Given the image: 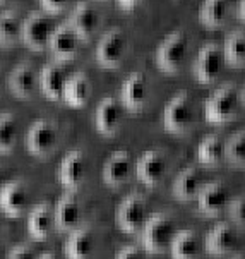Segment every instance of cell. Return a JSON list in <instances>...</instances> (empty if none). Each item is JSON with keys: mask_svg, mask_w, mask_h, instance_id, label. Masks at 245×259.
I'll use <instances>...</instances> for the list:
<instances>
[{"mask_svg": "<svg viewBox=\"0 0 245 259\" xmlns=\"http://www.w3.org/2000/svg\"><path fill=\"white\" fill-rule=\"evenodd\" d=\"M55 230L54 206L50 203H38L28 214V234L36 242H45Z\"/></svg>", "mask_w": 245, "mask_h": 259, "instance_id": "obj_25", "label": "cell"}, {"mask_svg": "<svg viewBox=\"0 0 245 259\" xmlns=\"http://www.w3.org/2000/svg\"><path fill=\"white\" fill-rule=\"evenodd\" d=\"M87 177V161L81 149H72L62 158L57 170V179L59 184L65 191L77 192L84 186Z\"/></svg>", "mask_w": 245, "mask_h": 259, "instance_id": "obj_11", "label": "cell"}, {"mask_svg": "<svg viewBox=\"0 0 245 259\" xmlns=\"http://www.w3.org/2000/svg\"><path fill=\"white\" fill-rule=\"evenodd\" d=\"M102 23V14L98 7L89 0H81L71 11L67 24L72 28V31L79 36L81 41H89L94 36Z\"/></svg>", "mask_w": 245, "mask_h": 259, "instance_id": "obj_14", "label": "cell"}, {"mask_svg": "<svg viewBox=\"0 0 245 259\" xmlns=\"http://www.w3.org/2000/svg\"><path fill=\"white\" fill-rule=\"evenodd\" d=\"M194 120H195V112L189 91L185 90L177 91L166 102L163 113H161L163 129L170 134L183 136L190 133V129L194 127Z\"/></svg>", "mask_w": 245, "mask_h": 259, "instance_id": "obj_2", "label": "cell"}, {"mask_svg": "<svg viewBox=\"0 0 245 259\" xmlns=\"http://www.w3.org/2000/svg\"><path fill=\"white\" fill-rule=\"evenodd\" d=\"M148 214V199L141 192H132L122 201L117 209V225L125 234L135 235L141 232Z\"/></svg>", "mask_w": 245, "mask_h": 259, "instance_id": "obj_8", "label": "cell"}, {"mask_svg": "<svg viewBox=\"0 0 245 259\" xmlns=\"http://www.w3.org/2000/svg\"><path fill=\"white\" fill-rule=\"evenodd\" d=\"M127 55V38L120 28H112L100 38L96 45L94 57L100 67L119 69L125 62Z\"/></svg>", "mask_w": 245, "mask_h": 259, "instance_id": "obj_6", "label": "cell"}, {"mask_svg": "<svg viewBox=\"0 0 245 259\" xmlns=\"http://www.w3.org/2000/svg\"><path fill=\"white\" fill-rule=\"evenodd\" d=\"M242 235L233 223H218L206 234L203 247L213 256H228L242 249Z\"/></svg>", "mask_w": 245, "mask_h": 259, "instance_id": "obj_9", "label": "cell"}, {"mask_svg": "<svg viewBox=\"0 0 245 259\" xmlns=\"http://www.w3.org/2000/svg\"><path fill=\"white\" fill-rule=\"evenodd\" d=\"M168 251L172 257L177 259H194L201 256L203 251V242H201L198 232L194 230H180L175 232L172 240H170Z\"/></svg>", "mask_w": 245, "mask_h": 259, "instance_id": "obj_28", "label": "cell"}, {"mask_svg": "<svg viewBox=\"0 0 245 259\" xmlns=\"http://www.w3.org/2000/svg\"><path fill=\"white\" fill-rule=\"evenodd\" d=\"M7 86L19 100H31L38 90V74L33 64L21 62L9 74Z\"/></svg>", "mask_w": 245, "mask_h": 259, "instance_id": "obj_21", "label": "cell"}, {"mask_svg": "<svg viewBox=\"0 0 245 259\" xmlns=\"http://www.w3.org/2000/svg\"><path fill=\"white\" fill-rule=\"evenodd\" d=\"M198 161L208 166H216L225 161V141L218 134H208L195 149Z\"/></svg>", "mask_w": 245, "mask_h": 259, "instance_id": "obj_29", "label": "cell"}, {"mask_svg": "<svg viewBox=\"0 0 245 259\" xmlns=\"http://www.w3.org/2000/svg\"><path fill=\"white\" fill-rule=\"evenodd\" d=\"M7 182V170L4 168V165L0 163V189L4 187V184Z\"/></svg>", "mask_w": 245, "mask_h": 259, "instance_id": "obj_40", "label": "cell"}, {"mask_svg": "<svg viewBox=\"0 0 245 259\" xmlns=\"http://www.w3.org/2000/svg\"><path fill=\"white\" fill-rule=\"evenodd\" d=\"M29 204V192L23 181L6 182L0 189V211L7 217L19 218L23 217Z\"/></svg>", "mask_w": 245, "mask_h": 259, "instance_id": "obj_19", "label": "cell"}, {"mask_svg": "<svg viewBox=\"0 0 245 259\" xmlns=\"http://www.w3.org/2000/svg\"><path fill=\"white\" fill-rule=\"evenodd\" d=\"M243 107V91L235 82H225L204 102V117L209 124H228Z\"/></svg>", "mask_w": 245, "mask_h": 259, "instance_id": "obj_1", "label": "cell"}, {"mask_svg": "<svg viewBox=\"0 0 245 259\" xmlns=\"http://www.w3.org/2000/svg\"><path fill=\"white\" fill-rule=\"evenodd\" d=\"M237 17L240 21L245 19V0H238V6H237Z\"/></svg>", "mask_w": 245, "mask_h": 259, "instance_id": "obj_39", "label": "cell"}, {"mask_svg": "<svg viewBox=\"0 0 245 259\" xmlns=\"http://www.w3.org/2000/svg\"><path fill=\"white\" fill-rule=\"evenodd\" d=\"M91 93H93V84L89 76L82 71H77L65 79L62 100L72 108H84L89 103Z\"/></svg>", "mask_w": 245, "mask_h": 259, "instance_id": "obj_23", "label": "cell"}, {"mask_svg": "<svg viewBox=\"0 0 245 259\" xmlns=\"http://www.w3.org/2000/svg\"><path fill=\"white\" fill-rule=\"evenodd\" d=\"M177 232L175 222L166 213H151L141 228L142 247L150 254H163L168 251L170 240Z\"/></svg>", "mask_w": 245, "mask_h": 259, "instance_id": "obj_4", "label": "cell"}, {"mask_svg": "<svg viewBox=\"0 0 245 259\" xmlns=\"http://www.w3.org/2000/svg\"><path fill=\"white\" fill-rule=\"evenodd\" d=\"M230 189L223 182H206L195 196L198 211L204 217H218L230 203Z\"/></svg>", "mask_w": 245, "mask_h": 259, "instance_id": "obj_16", "label": "cell"}, {"mask_svg": "<svg viewBox=\"0 0 245 259\" xmlns=\"http://www.w3.org/2000/svg\"><path fill=\"white\" fill-rule=\"evenodd\" d=\"M166 170H168V161L161 149H148L134 163V174L137 181L148 187L160 186L166 175Z\"/></svg>", "mask_w": 245, "mask_h": 259, "instance_id": "obj_12", "label": "cell"}, {"mask_svg": "<svg viewBox=\"0 0 245 259\" xmlns=\"http://www.w3.org/2000/svg\"><path fill=\"white\" fill-rule=\"evenodd\" d=\"M146 256V251L144 247H139V245H134V244H129V245H124L119 252H117V257L119 259H141Z\"/></svg>", "mask_w": 245, "mask_h": 259, "instance_id": "obj_37", "label": "cell"}, {"mask_svg": "<svg viewBox=\"0 0 245 259\" xmlns=\"http://www.w3.org/2000/svg\"><path fill=\"white\" fill-rule=\"evenodd\" d=\"M206 184L204 172L199 166H187L175 177L172 186V194L182 203H190L199 194L201 187Z\"/></svg>", "mask_w": 245, "mask_h": 259, "instance_id": "obj_22", "label": "cell"}, {"mask_svg": "<svg viewBox=\"0 0 245 259\" xmlns=\"http://www.w3.org/2000/svg\"><path fill=\"white\" fill-rule=\"evenodd\" d=\"M122 120H124V105H122L120 98L108 95L96 105L94 127L98 134L105 136V138L115 136L120 131Z\"/></svg>", "mask_w": 245, "mask_h": 259, "instance_id": "obj_15", "label": "cell"}, {"mask_svg": "<svg viewBox=\"0 0 245 259\" xmlns=\"http://www.w3.org/2000/svg\"><path fill=\"white\" fill-rule=\"evenodd\" d=\"M134 170V160L127 149H119L113 151L110 156L107 158L102 170V181L107 184L108 187H122L129 181Z\"/></svg>", "mask_w": 245, "mask_h": 259, "instance_id": "obj_17", "label": "cell"}, {"mask_svg": "<svg viewBox=\"0 0 245 259\" xmlns=\"http://www.w3.org/2000/svg\"><path fill=\"white\" fill-rule=\"evenodd\" d=\"M221 54L226 64L231 67L242 69L245 65V33L243 29H235L225 39V45L221 47Z\"/></svg>", "mask_w": 245, "mask_h": 259, "instance_id": "obj_31", "label": "cell"}, {"mask_svg": "<svg viewBox=\"0 0 245 259\" xmlns=\"http://www.w3.org/2000/svg\"><path fill=\"white\" fill-rule=\"evenodd\" d=\"M7 2H11V0H0V6H4V4H7Z\"/></svg>", "mask_w": 245, "mask_h": 259, "instance_id": "obj_43", "label": "cell"}, {"mask_svg": "<svg viewBox=\"0 0 245 259\" xmlns=\"http://www.w3.org/2000/svg\"><path fill=\"white\" fill-rule=\"evenodd\" d=\"M69 74L65 72L62 62H50L41 67L40 74H38V88L41 93L52 102H59L62 100L64 84Z\"/></svg>", "mask_w": 245, "mask_h": 259, "instance_id": "obj_24", "label": "cell"}, {"mask_svg": "<svg viewBox=\"0 0 245 259\" xmlns=\"http://www.w3.org/2000/svg\"><path fill=\"white\" fill-rule=\"evenodd\" d=\"M226 209H228V217H230L231 223H233L235 227L243 228V225H245V197L240 194L237 197H233V199H230Z\"/></svg>", "mask_w": 245, "mask_h": 259, "instance_id": "obj_34", "label": "cell"}, {"mask_svg": "<svg viewBox=\"0 0 245 259\" xmlns=\"http://www.w3.org/2000/svg\"><path fill=\"white\" fill-rule=\"evenodd\" d=\"M225 161L235 168H243L245 165V133L237 131L225 141Z\"/></svg>", "mask_w": 245, "mask_h": 259, "instance_id": "obj_33", "label": "cell"}, {"mask_svg": "<svg viewBox=\"0 0 245 259\" xmlns=\"http://www.w3.org/2000/svg\"><path fill=\"white\" fill-rule=\"evenodd\" d=\"M223 64L225 59L221 54V47L214 41H209L201 48L192 64V76L201 84H213L221 76Z\"/></svg>", "mask_w": 245, "mask_h": 259, "instance_id": "obj_7", "label": "cell"}, {"mask_svg": "<svg viewBox=\"0 0 245 259\" xmlns=\"http://www.w3.org/2000/svg\"><path fill=\"white\" fill-rule=\"evenodd\" d=\"M231 0H203L198 12L201 24L209 29L223 28L230 19Z\"/></svg>", "mask_w": 245, "mask_h": 259, "instance_id": "obj_26", "label": "cell"}, {"mask_svg": "<svg viewBox=\"0 0 245 259\" xmlns=\"http://www.w3.org/2000/svg\"><path fill=\"white\" fill-rule=\"evenodd\" d=\"M72 0H40L43 11L48 12V14H59V12H64L65 9L71 6Z\"/></svg>", "mask_w": 245, "mask_h": 259, "instance_id": "obj_35", "label": "cell"}, {"mask_svg": "<svg viewBox=\"0 0 245 259\" xmlns=\"http://www.w3.org/2000/svg\"><path fill=\"white\" fill-rule=\"evenodd\" d=\"M19 138V124L12 112L0 113V153L9 155L16 148Z\"/></svg>", "mask_w": 245, "mask_h": 259, "instance_id": "obj_32", "label": "cell"}, {"mask_svg": "<svg viewBox=\"0 0 245 259\" xmlns=\"http://www.w3.org/2000/svg\"><path fill=\"white\" fill-rule=\"evenodd\" d=\"M54 29L55 21L48 12L33 11L26 16L21 26V41L34 52H41L48 47Z\"/></svg>", "mask_w": 245, "mask_h": 259, "instance_id": "obj_5", "label": "cell"}, {"mask_svg": "<svg viewBox=\"0 0 245 259\" xmlns=\"http://www.w3.org/2000/svg\"><path fill=\"white\" fill-rule=\"evenodd\" d=\"M144 0H119L120 7L125 9V11H134V9H137Z\"/></svg>", "mask_w": 245, "mask_h": 259, "instance_id": "obj_38", "label": "cell"}, {"mask_svg": "<svg viewBox=\"0 0 245 259\" xmlns=\"http://www.w3.org/2000/svg\"><path fill=\"white\" fill-rule=\"evenodd\" d=\"M150 82H148L146 74L141 71H135L125 77L120 88V102L125 110L139 113L150 103Z\"/></svg>", "mask_w": 245, "mask_h": 259, "instance_id": "obj_13", "label": "cell"}, {"mask_svg": "<svg viewBox=\"0 0 245 259\" xmlns=\"http://www.w3.org/2000/svg\"><path fill=\"white\" fill-rule=\"evenodd\" d=\"M54 218L55 228L60 232H71L79 227L82 218V208L76 192L67 191V194L59 197L57 204L54 206Z\"/></svg>", "mask_w": 245, "mask_h": 259, "instance_id": "obj_20", "label": "cell"}, {"mask_svg": "<svg viewBox=\"0 0 245 259\" xmlns=\"http://www.w3.org/2000/svg\"><path fill=\"white\" fill-rule=\"evenodd\" d=\"M26 149L29 151V155L43 158L54 153L59 143V133L57 127L52 120L48 118H38L29 125L28 133H26Z\"/></svg>", "mask_w": 245, "mask_h": 259, "instance_id": "obj_10", "label": "cell"}, {"mask_svg": "<svg viewBox=\"0 0 245 259\" xmlns=\"http://www.w3.org/2000/svg\"><path fill=\"white\" fill-rule=\"evenodd\" d=\"M48 48H50L57 62H69V60L76 59L77 54H79L81 39L72 31L71 26L65 23L55 26L50 41H48Z\"/></svg>", "mask_w": 245, "mask_h": 259, "instance_id": "obj_18", "label": "cell"}, {"mask_svg": "<svg viewBox=\"0 0 245 259\" xmlns=\"http://www.w3.org/2000/svg\"><path fill=\"white\" fill-rule=\"evenodd\" d=\"M96 247V237L93 230L87 227H77L71 230V235L65 242V256L72 259H86L91 257Z\"/></svg>", "mask_w": 245, "mask_h": 259, "instance_id": "obj_27", "label": "cell"}, {"mask_svg": "<svg viewBox=\"0 0 245 259\" xmlns=\"http://www.w3.org/2000/svg\"><path fill=\"white\" fill-rule=\"evenodd\" d=\"M190 50L189 36L183 29L166 34L155 52V64L165 74H178Z\"/></svg>", "mask_w": 245, "mask_h": 259, "instance_id": "obj_3", "label": "cell"}, {"mask_svg": "<svg viewBox=\"0 0 245 259\" xmlns=\"http://www.w3.org/2000/svg\"><path fill=\"white\" fill-rule=\"evenodd\" d=\"M21 26H23V19L14 9L0 12V47H14L21 39Z\"/></svg>", "mask_w": 245, "mask_h": 259, "instance_id": "obj_30", "label": "cell"}, {"mask_svg": "<svg viewBox=\"0 0 245 259\" xmlns=\"http://www.w3.org/2000/svg\"><path fill=\"white\" fill-rule=\"evenodd\" d=\"M4 88H6V76H4V71H2V67H0V95H2Z\"/></svg>", "mask_w": 245, "mask_h": 259, "instance_id": "obj_41", "label": "cell"}, {"mask_svg": "<svg viewBox=\"0 0 245 259\" xmlns=\"http://www.w3.org/2000/svg\"><path fill=\"white\" fill-rule=\"evenodd\" d=\"M33 256H34V251L31 245H28V244H17L14 247L9 249V252H7L9 259H29Z\"/></svg>", "mask_w": 245, "mask_h": 259, "instance_id": "obj_36", "label": "cell"}, {"mask_svg": "<svg viewBox=\"0 0 245 259\" xmlns=\"http://www.w3.org/2000/svg\"><path fill=\"white\" fill-rule=\"evenodd\" d=\"M38 257H55V254H52V252H43V254H40Z\"/></svg>", "mask_w": 245, "mask_h": 259, "instance_id": "obj_42", "label": "cell"}]
</instances>
